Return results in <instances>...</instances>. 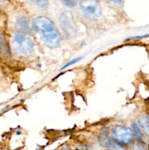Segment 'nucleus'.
<instances>
[{
	"mask_svg": "<svg viewBox=\"0 0 149 150\" xmlns=\"http://www.w3.org/2000/svg\"><path fill=\"white\" fill-rule=\"evenodd\" d=\"M3 22H4V19H3L2 14H1V12H0V25L2 24Z\"/></svg>",
	"mask_w": 149,
	"mask_h": 150,
	"instance_id": "a211bd4d",
	"label": "nucleus"
},
{
	"mask_svg": "<svg viewBox=\"0 0 149 150\" xmlns=\"http://www.w3.org/2000/svg\"><path fill=\"white\" fill-rule=\"evenodd\" d=\"M82 59H83V57H76V58L72 59L70 60V62H68L66 63L64 66H62V67L60 68V71H61V70H65V69L68 68V67H71V66L74 65V64H77V63L79 62H80Z\"/></svg>",
	"mask_w": 149,
	"mask_h": 150,
	"instance_id": "f8f14e48",
	"label": "nucleus"
},
{
	"mask_svg": "<svg viewBox=\"0 0 149 150\" xmlns=\"http://www.w3.org/2000/svg\"><path fill=\"white\" fill-rule=\"evenodd\" d=\"M16 134H17V135H20V134H22L21 130H17V131H16Z\"/></svg>",
	"mask_w": 149,
	"mask_h": 150,
	"instance_id": "6ab92c4d",
	"label": "nucleus"
},
{
	"mask_svg": "<svg viewBox=\"0 0 149 150\" xmlns=\"http://www.w3.org/2000/svg\"><path fill=\"white\" fill-rule=\"evenodd\" d=\"M79 6L85 16L96 19L102 16V9L98 0H79Z\"/></svg>",
	"mask_w": 149,
	"mask_h": 150,
	"instance_id": "39448f33",
	"label": "nucleus"
},
{
	"mask_svg": "<svg viewBox=\"0 0 149 150\" xmlns=\"http://www.w3.org/2000/svg\"><path fill=\"white\" fill-rule=\"evenodd\" d=\"M110 131L108 129H105V130H102L100 132V133L98 136V142H99V145H101L102 146H105V144H106V142L110 139Z\"/></svg>",
	"mask_w": 149,
	"mask_h": 150,
	"instance_id": "1a4fd4ad",
	"label": "nucleus"
},
{
	"mask_svg": "<svg viewBox=\"0 0 149 150\" xmlns=\"http://www.w3.org/2000/svg\"><path fill=\"white\" fill-rule=\"evenodd\" d=\"M61 2L68 7H73L77 4V0H61Z\"/></svg>",
	"mask_w": 149,
	"mask_h": 150,
	"instance_id": "4468645a",
	"label": "nucleus"
},
{
	"mask_svg": "<svg viewBox=\"0 0 149 150\" xmlns=\"http://www.w3.org/2000/svg\"><path fill=\"white\" fill-rule=\"evenodd\" d=\"M131 150H147L141 143H137L132 146Z\"/></svg>",
	"mask_w": 149,
	"mask_h": 150,
	"instance_id": "dca6fc26",
	"label": "nucleus"
},
{
	"mask_svg": "<svg viewBox=\"0 0 149 150\" xmlns=\"http://www.w3.org/2000/svg\"><path fill=\"white\" fill-rule=\"evenodd\" d=\"M131 129L132 130L133 133H134V137L136 139H138L139 141L142 142L143 139H144L145 135L143 134V132L141 131V130L140 129V127H138L137 124L136 122H132L131 124Z\"/></svg>",
	"mask_w": 149,
	"mask_h": 150,
	"instance_id": "9b49d317",
	"label": "nucleus"
},
{
	"mask_svg": "<svg viewBox=\"0 0 149 150\" xmlns=\"http://www.w3.org/2000/svg\"><path fill=\"white\" fill-rule=\"evenodd\" d=\"M10 54V47L6 40L5 37L0 33V56L8 57Z\"/></svg>",
	"mask_w": 149,
	"mask_h": 150,
	"instance_id": "6e6552de",
	"label": "nucleus"
},
{
	"mask_svg": "<svg viewBox=\"0 0 149 150\" xmlns=\"http://www.w3.org/2000/svg\"><path fill=\"white\" fill-rule=\"evenodd\" d=\"M149 35H137V36L130 37V38H127V40H140L143 39V38H148Z\"/></svg>",
	"mask_w": 149,
	"mask_h": 150,
	"instance_id": "2eb2a0df",
	"label": "nucleus"
},
{
	"mask_svg": "<svg viewBox=\"0 0 149 150\" xmlns=\"http://www.w3.org/2000/svg\"><path fill=\"white\" fill-rule=\"evenodd\" d=\"M108 1H111L112 3H115V4H120L123 0H108Z\"/></svg>",
	"mask_w": 149,
	"mask_h": 150,
	"instance_id": "f3484780",
	"label": "nucleus"
},
{
	"mask_svg": "<svg viewBox=\"0 0 149 150\" xmlns=\"http://www.w3.org/2000/svg\"><path fill=\"white\" fill-rule=\"evenodd\" d=\"M145 136H149V114H143L139 117L136 122Z\"/></svg>",
	"mask_w": 149,
	"mask_h": 150,
	"instance_id": "0eeeda50",
	"label": "nucleus"
},
{
	"mask_svg": "<svg viewBox=\"0 0 149 150\" xmlns=\"http://www.w3.org/2000/svg\"><path fill=\"white\" fill-rule=\"evenodd\" d=\"M15 27L17 29V32L26 34V35H30L32 32V27L29 26V19L24 16H21L16 19L15 22Z\"/></svg>",
	"mask_w": 149,
	"mask_h": 150,
	"instance_id": "423d86ee",
	"label": "nucleus"
},
{
	"mask_svg": "<svg viewBox=\"0 0 149 150\" xmlns=\"http://www.w3.org/2000/svg\"><path fill=\"white\" fill-rule=\"evenodd\" d=\"M110 133L111 139L123 146L131 144L135 139L132 130L130 127L121 125L113 126Z\"/></svg>",
	"mask_w": 149,
	"mask_h": 150,
	"instance_id": "7ed1b4c3",
	"label": "nucleus"
},
{
	"mask_svg": "<svg viewBox=\"0 0 149 150\" xmlns=\"http://www.w3.org/2000/svg\"><path fill=\"white\" fill-rule=\"evenodd\" d=\"M32 1L37 7L43 8L48 6L49 0H32Z\"/></svg>",
	"mask_w": 149,
	"mask_h": 150,
	"instance_id": "ddd939ff",
	"label": "nucleus"
},
{
	"mask_svg": "<svg viewBox=\"0 0 149 150\" xmlns=\"http://www.w3.org/2000/svg\"><path fill=\"white\" fill-rule=\"evenodd\" d=\"M11 48L22 57H29L34 51V42L29 35L16 32L11 38Z\"/></svg>",
	"mask_w": 149,
	"mask_h": 150,
	"instance_id": "f03ea898",
	"label": "nucleus"
},
{
	"mask_svg": "<svg viewBox=\"0 0 149 150\" xmlns=\"http://www.w3.org/2000/svg\"><path fill=\"white\" fill-rule=\"evenodd\" d=\"M104 147L108 150H125L124 146H123L122 145L117 143L116 142L112 140L111 138L106 142Z\"/></svg>",
	"mask_w": 149,
	"mask_h": 150,
	"instance_id": "9d476101",
	"label": "nucleus"
},
{
	"mask_svg": "<svg viewBox=\"0 0 149 150\" xmlns=\"http://www.w3.org/2000/svg\"><path fill=\"white\" fill-rule=\"evenodd\" d=\"M59 25L66 37L70 39L77 37L78 32L77 23L71 11L64 10L60 14Z\"/></svg>",
	"mask_w": 149,
	"mask_h": 150,
	"instance_id": "20e7f679",
	"label": "nucleus"
},
{
	"mask_svg": "<svg viewBox=\"0 0 149 150\" xmlns=\"http://www.w3.org/2000/svg\"><path fill=\"white\" fill-rule=\"evenodd\" d=\"M32 27L39 34L44 45L48 48H58L62 42V35L53 20L48 16H39L35 18L32 21Z\"/></svg>",
	"mask_w": 149,
	"mask_h": 150,
	"instance_id": "f257e3e1",
	"label": "nucleus"
}]
</instances>
